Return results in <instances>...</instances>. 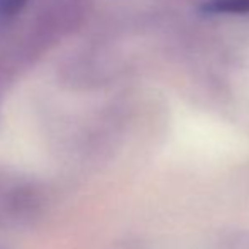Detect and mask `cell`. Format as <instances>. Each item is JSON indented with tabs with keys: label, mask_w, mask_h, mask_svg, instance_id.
<instances>
[{
	"label": "cell",
	"mask_w": 249,
	"mask_h": 249,
	"mask_svg": "<svg viewBox=\"0 0 249 249\" xmlns=\"http://www.w3.org/2000/svg\"><path fill=\"white\" fill-rule=\"evenodd\" d=\"M26 5V0H0V26L9 24Z\"/></svg>",
	"instance_id": "7a4b0ae2"
},
{
	"label": "cell",
	"mask_w": 249,
	"mask_h": 249,
	"mask_svg": "<svg viewBox=\"0 0 249 249\" xmlns=\"http://www.w3.org/2000/svg\"><path fill=\"white\" fill-rule=\"evenodd\" d=\"M202 12L210 16H248L249 0H209L202 5Z\"/></svg>",
	"instance_id": "6da1fadb"
}]
</instances>
